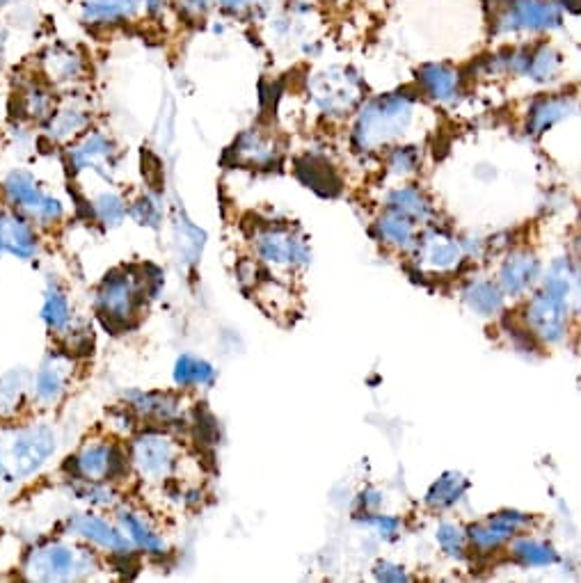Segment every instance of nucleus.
Returning <instances> with one entry per match:
<instances>
[{"mask_svg": "<svg viewBox=\"0 0 581 583\" xmlns=\"http://www.w3.org/2000/svg\"><path fill=\"white\" fill-rule=\"evenodd\" d=\"M421 101L417 85L401 87V90L382 94V97L369 99L357 110L350 140L353 147L369 154L382 147L392 145L415 122V110Z\"/></svg>", "mask_w": 581, "mask_h": 583, "instance_id": "obj_1", "label": "nucleus"}, {"mask_svg": "<svg viewBox=\"0 0 581 583\" xmlns=\"http://www.w3.org/2000/svg\"><path fill=\"white\" fill-rule=\"evenodd\" d=\"M55 449H58V437L49 426L0 430V481H26L46 465Z\"/></svg>", "mask_w": 581, "mask_h": 583, "instance_id": "obj_2", "label": "nucleus"}, {"mask_svg": "<svg viewBox=\"0 0 581 583\" xmlns=\"http://www.w3.org/2000/svg\"><path fill=\"white\" fill-rule=\"evenodd\" d=\"M490 37H540L559 33L565 12L556 0H508L488 19Z\"/></svg>", "mask_w": 581, "mask_h": 583, "instance_id": "obj_3", "label": "nucleus"}, {"mask_svg": "<svg viewBox=\"0 0 581 583\" xmlns=\"http://www.w3.org/2000/svg\"><path fill=\"white\" fill-rule=\"evenodd\" d=\"M97 556L69 542H46L35 547L23 563L28 581H81L97 572Z\"/></svg>", "mask_w": 581, "mask_h": 583, "instance_id": "obj_4", "label": "nucleus"}, {"mask_svg": "<svg viewBox=\"0 0 581 583\" xmlns=\"http://www.w3.org/2000/svg\"><path fill=\"white\" fill-rule=\"evenodd\" d=\"M181 460L177 439L161 430H145L131 444V465L142 481L163 483L174 474Z\"/></svg>", "mask_w": 581, "mask_h": 583, "instance_id": "obj_5", "label": "nucleus"}, {"mask_svg": "<svg viewBox=\"0 0 581 583\" xmlns=\"http://www.w3.org/2000/svg\"><path fill=\"white\" fill-rule=\"evenodd\" d=\"M3 193L7 202H10L21 215L30 218V222H35V225L53 227L55 222H60L62 215H65L60 199L44 193L39 181L30 172L23 170L12 172L3 183Z\"/></svg>", "mask_w": 581, "mask_h": 583, "instance_id": "obj_6", "label": "nucleus"}, {"mask_svg": "<svg viewBox=\"0 0 581 583\" xmlns=\"http://www.w3.org/2000/svg\"><path fill=\"white\" fill-rule=\"evenodd\" d=\"M145 300V279L131 273H113L103 279L97 305L101 316L117 327H129Z\"/></svg>", "mask_w": 581, "mask_h": 583, "instance_id": "obj_7", "label": "nucleus"}, {"mask_svg": "<svg viewBox=\"0 0 581 583\" xmlns=\"http://www.w3.org/2000/svg\"><path fill=\"white\" fill-rule=\"evenodd\" d=\"M316 108L328 117H344L360 103V78L350 67H332L312 78Z\"/></svg>", "mask_w": 581, "mask_h": 583, "instance_id": "obj_8", "label": "nucleus"}, {"mask_svg": "<svg viewBox=\"0 0 581 583\" xmlns=\"http://www.w3.org/2000/svg\"><path fill=\"white\" fill-rule=\"evenodd\" d=\"M67 469L71 478L92 483H108L122 478L129 471V458L110 442H87L74 458H69Z\"/></svg>", "mask_w": 581, "mask_h": 583, "instance_id": "obj_9", "label": "nucleus"}, {"mask_svg": "<svg viewBox=\"0 0 581 583\" xmlns=\"http://www.w3.org/2000/svg\"><path fill=\"white\" fill-rule=\"evenodd\" d=\"M257 257L270 268H302L309 261V250L300 236L286 227H268L257 234Z\"/></svg>", "mask_w": 581, "mask_h": 583, "instance_id": "obj_10", "label": "nucleus"}, {"mask_svg": "<svg viewBox=\"0 0 581 583\" xmlns=\"http://www.w3.org/2000/svg\"><path fill=\"white\" fill-rule=\"evenodd\" d=\"M415 85L421 97L435 103H453L463 94L465 74L449 62H424L415 71Z\"/></svg>", "mask_w": 581, "mask_h": 583, "instance_id": "obj_11", "label": "nucleus"}, {"mask_svg": "<svg viewBox=\"0 0 581 583\" xmlns=\"http://www.w3.org/2000/svg\"><path fill=\"white\" fill-rule=\"evenodd\" d=\"M117 158V145L99 131L83 135L81 142L69 149V163L74 172H94L103 179H108V174L115 170Z\"/></svg>", "mask_w": 581, "mask_h": 583, "instance_id": "obj_12", "label": "nucleus"}, {"mask_svg": "<svg viewBox=\"0 0 581 583\" xmlns=\"http://www.w3.org/2000/svg\"><path fill=\"white\" fill-rule=\"evenodd\" d=\"M67 529L71 535H76V538L92 542V545L106 549L110 551V554H117V556L133 554V545H131V540L124 535V531L99 515H92V513L71 515L67 522Z\"/></svg>", "mask_w": 581, "mask_h": 583, "instance_id": "obj_13", "label": "nucleus"}, {"mask_svg": "<svg viewBox=\"0 0 581 583\" xmlns=\"http://www.w3.org/2000/svg\"><path fill=\"white\" fill-rule=\"evenodd\" d=\"M71 373H74V359L71 355L51 353L33 375V398L42 407H51L67 394Z\"/></svg>", "mask_w": 581, "mask_h": 583, "instance_id": "obj_14", "label": "nucleus"}, {"mask_svg": "<svg viewBox=\"0 0 581 583\" xmlns=\"http://www.w3.org/2000/svg\"><path fill=\"white\" fill-rule=\"evenodd\" d=\"M577 99L570 94H540L533 99L527 108V117H524V131L533 138L554 129L556 124H561L563 119H570L577 115Z\"/></svg>", "mask_w": 581, "mask_h": 583, "instance_id": "obj_15", "label": "nucleus"}, {"mask_svg": "<svg viewBox=\"0 0 581 583\" xmlns=\"http://www.w3.org/2000/svg\"><path fill=\"white\" fill-rule=\"evenodd\" d=\"M145 0H81V21L90 28H117L140 17Z\"/></svg>", "mask_w": 581, "mask_h": 583, "instance_id": "obj_16", "label": "nucleus"}, {"mask_svg": "<svg viewBox=\"0 0 581 583\" xmlns=\"http://www.w3.org/2000/svg\"><path fill=\"white\" fill-rule=\"evenodd\" d=\"M529 524V517L522 513H513V510H506V513H499L495 517H490L488 522L469 526L467 540L479 551H492L504 545L513 538V535L524 529Z\"/></svg>", "mask_w": 581, "mask_h": 583, "instance_id": "obj_17", "label": "nucleus"}, {"mask_svg": "<svg viewBox=\"0 0 581 583\" xmlns=\"http://www.w3.org/2000/svg\"><path fill=\"white\" fill-rule=\"evenodd\" d=\"M37 234L19 211H0V252L30 261L37 254Z\"/></svg>", "mask_w": 581, "mask_h": 583, "instance_id": "obj_18", "label": "nucleus"}, {"mask_svg": "<svg viewBox=\"0 0 581 583\" xmlns=\"http://www.w3.org/2000/svg\"><path fill=\"white\" fill-rule=\"evenodd\" d=\"M42 71L53 85H74L85 74V60L69 46L55 44L42 53Z\"/></svg>", "mask_w": 581, "mask_h": 583, "instance_id": "obj_19", "label": "nucleus"}, {"mask_svg": "<svg viewBox=\"0 0 581 583\" xmlns=\"http://www.w3.org/2000/svg\"><path fill=\"white\" fill-rule=\"evenodd\" d=\"M232 154L238 163L252 167H268L280 161V147L273 135L259 129H250L238 135Z\"/></svg>", "mask_w": 581, "mask_h": 583, "instance_id": "obj_20", "label": "nucleus"}, {"mask_svg": "<svg viewBox=\"0 0 581 583\" xmlns=\"http://www.w3.org/2000/svg\"><path fill=\"white\" fill-rule=\"evenodd\" d=\"M561 71L563 55L552 42H547V39H536V42H531L529 65L527 71H524V78H527V81L536 85H549L559 81Z\"/></svg>", "mask_w": 581, "mask_h": 583, "instance_id": "obj_21", "label": "nucleus"}, {"mask_svg": "<svg viewBox=\"0 0 581 583\" xmlns=\"http://www.w3.org/2000/svg\"><path fill=\"white\" fill-rule=\"evenodd\" d=\"M300 181L323 197H334L341 190V177L323 156H302L296 163Z\"/></svg>", "mask_w": 581, "mask_h": 583, "instance_id": "obj_22", "label": "nucleus"}, {"mask_svg": "<svg viewBox=\"0 0 581 583\" xmlns=\"http://www.w3.org/2000/svg\"><path fill=\"white\" fill-rule=\"evenodd\" d=\"M131 410L138 414L140 419L156 421V423H170L181 417V403L179 398L172 394H158V391H133Z\"/></svg>", "mask_w": 581, "mask_h": 583, "instance_id": "obj_23", "label": "nucleus"}, {"mask_svg": "<svg viewBox=\"0 0 581 583\" xmlns=\"http://www.w3.org/2000/svg\"><path fill=\"white\" fill-rule=\"evenodd\" d=\"M119 529L124 531L126 538L131 540L133 547H138L151 556H163L167 551V545L163 540V535H158L145 517H140L138 513H131V510H119L117 515Z\"/></svg>", "mask_w": 581, "mask_h": 583, "instance_id": "obj_24", "label": "nucleus"}, {"mask_svg": "<svg viewBox=\"0 0 581 583\" xmlns=\"http://www.w3.org/2000/svg\"><path fill=\"white\" fill-rule=\"evenodd\" d=\"M30 387V373L26 369H12L0 378V419L17 417L26 403Z\"/></svg>", "mask_w": 581, "mask_h": 583, "instance_id": "obj_25", "label": "nucleus"}, {"mask_svg": "<svg viewBox=\"0 0 581 583\" xmlns=\"http://www.w3.org/2000/svg\"><path fill=\"white\" fill-rule=\"evenodd\" d=\"M538 270V261L529 254H515L501 270V289L508 295L524 293L533 284V279L538 277Z\"/></svg>", "mask_w": 581, "mask_h": 583, "instance_id": "obj_26", "label": "nucleus"}, {"mask_svg": "<svg viewBox=\"0 0 581 583\" xmlns=\"http://www.w3.org/2000/svg\"><path fill=\"white\" fill-rule=\"evenodd\" d=\"M387 206L389 213L401 215V218L410 222H421L431 215V204H428V199L417 186H401L392 190Z\"/></svg>", "mask_w": 581, "mask_h": 583, "instance_id": "obj_27", "label": "nucleus"}, {"mask_svg": "<svg viewBox=\"0 0 581 583\" xmlns=\"http://www.w3.org/2000/svg\"><path fill=\"white\" fill-rule=\"evenodd\" d=\"M216 380V369L206 362V359L181 355L174 364V382L181 389H195V387H209Z\"/></svg>", "mask_w": 581, "mask_h": 583, "instance_id": "obj_28", "label": "nucleus"}, {"mask_svg": "<svg viewBox=\"0 0 581 583\" xmlns=\"http://www.w3.org/2000/svg\"><path fill=\"white\" fill-rule=\"evenodd\" d=\"M42 321L46 323L51 332H65L71 323V307L67 293L60 289L55 282H49L44 293V305H42Z\"/></svg>", "mask_w": 581, "mask_h": 583, "instance_id": "obj_29", "label": "nucleus"}, {"mask_svg": "<svg viewBox=\"0 0 581 583\" xmlns=\"http://www.w3.org/2000/svg\"><path fill=\"white\" fill-rule=\"evenodd\" d=\"M87 124H90V115H87L83 108L69 106L49 117V126H46V131H49L53 140L67 142L71 138H76L78 133H83Z\"/></svg>", "mask_w": 581, "mask_h": 583, "instance_id": "obj_30", "label": "nucleus"}, {"mask_svg": "<svg viewBox=\"0 0 581 583\" xmlns=\"http://www.w3.org/2000/svg\"><path fill=\"white\" fill-rule=\"evenodd\" d=\"M415 222L401 218V215L396 213H389L385 218H380L378 227H380V238L385 243H392L396 247H401V250H408V247H415L417 245V238H415Z\"/></svg>", "mask_w": 581, "mask_h": 583, "instance_id": "obj_31", "label": "nucleus"}, {"mask_svg": "<svg viewBox=\"0 0 581 583\" xmlns=\"http://www.w3.org/2000/svg\"><path fill=\"white\" fill-rule=\"evenodd\" d=\"M467 305L481 316H492L504 307V293H501L495 284L490 282H476L465 291Z\"/></svg>", "mask_w": 581, "mask_h": 583, "instance_id": "obj_32", "label": "nucleus"}, {"mask_svg": "<svg viewBox=\"0 0 581 583\" xmlns=\"http://www.w3.org/2000/svg\"><path fill=\"white\" fill-rule=\"evenodd\" d=\"M513 556L520 561L524 567H547L559 563V554H556L554 547L545 545V542L522 538L513 545Z\"/></svg>", "mask_w": 581, "mask_h": 583, "instance_id": "obj_33", "label": "nucleus"}, {"mask_svg": "<svg viewBox=\"0 0 581 583\" xmlns=\"http://www.w3.org/2000/svg\"><path fill=\"white\" fill-rule=\"evenodd\" d=\"M467 490V481L460 474H444L428 492V506L431 508H451Z\"/></svg>", "mask_w": 581, "mask_h": 583, "instance_id": "obj_34", "label": "nucleus"}, {"mask_svg": "<svg viewBox=\"0 0 581 583\" xmlns=\"http://www.w3.org/2000/svg\"><path fill=\"white\" fill-rule=\"evenodd\" d=\"M19 99L23 115L30 119H49L53 115V99L49 90L35 81L23 87L19 92Z\"/></svg>", "mask_w": 581, "mask_h": 583, "instance_id": "obj_35", "label": "nucleus"}, {"mask_svg": "<svg viewBox=\"0 0 581 583\" xmlns=\"http://www.w3.org/2000/svg\"><path fill=\"white\" fill-rule=\"evenodd\" d=\"M421 247H424V259L437 268H449L460 261L458 243L444 234H433Z\"/></svg>", "mask_w": 581, "mask_h": 583, "instance_id": "obj_36", "label": "nucleus"}, {"mask_svg": "<svg viewBox=\"0 0 581 583\" xmlns=\"http://www.w3.org/2000/svg\"><path fill=\"white\" fill-rule=\"evenodd\" d=\"M92 211L94 215H97V220L103 222V225L117 227L119 222L126 218V213H129V206H126L124 199L117 193H101L94 197Z\"/></svg>", "mask_w": 581, "mask_h": 583, "instance_id": "obj_37", "label": "nucleus"}, {"mask_svg": "<svg viewBox=\"0 0 581 583\" xmlns=\"http://www.w3.org/2000/svg\"><path fill=\"white\" fill-rule=\"evenodd\" d=\"M421 165V149L417 145H396L387 151V170L396 177H408Z\"/></svg>", "mask_w": 581, "mask_h": 583, "instance_id": "obj_38", "label": "nucleus"}, {"mask_svg": "<svg viewBox=\"0 0 581 583\" xmlns=\"http://www.w3.org/2000/svg\"><path fill=\"white\" fill-rule=\"evenodd\" d=\"M437 542L449 556H463L467 549V533L456 524H442L437 529Z\"/></svg>", "mask_w": 581, "mask_h": 583, "instance_id": "obj_39", "label": "nucleus"}, {"mask_svg": "<svg viewBox=\"0 0 581 583\" xmlns=\"http://www.w3.org/2000/svg\"><path fill=\"white\" fill-rule=\"evenodd\" d=\"M74 492L78 499L90 503V506H110L113 503V490L106 483H92V481H78L74 483Z\"/></svg>", "mask_w": 581, "mask_h": 583, "instance_id": "obj_40", "label": "nucleus"}, {"mask_svg": "<svg viewBox=\"0 0 581 583\" xmlns=\"http://www.w3.org/2000/svg\"><path fill=\"white\" fill-rule=\"evenodd\" d=\"M131 215L135 218L138 225H145V227H158V222H161V206L156 204L154 197H140L138 202L131 206Z\"/></svg>", "mask_w": 581, "mask_h": 583, "instance_id": "obj_41", "label": "nucleus"}, {"mask_svg": "<svg viewBox=\"0 0 581 583\" xmlns=\"http://www.w3.org/2000/svg\"><path fill=\"white\" fill-rule=\"evenodd\" d=\"M174 3H177L181 17L188 21H204L216 7V0H174Z\"/></svg>", "mask_w": 581, "mask_h": 583, "instance_id": "obj_42", "label": "nucleus"}, {"mask_svg": "<svg viewBox=\"0 0 581 583\" xmlns=\"http://www.w3.org/2000/svg\"><path fill=\"white\" fill-rule=\"evenodd\" d=\"M364 522L369 526H376L380 535H385V538H394V535L399 533V529H401L399 519L389 517V515H369V517H364Z\"/></svg>", "mask_w": 581, "mask_h": 583, "instance_id": "obj_43", "label": "nucleus"}, {"mask_svg": "<svg viewBox=\"0 0 581 583\" xmlns=\"http://www.w3.org/2000/svg\"><path fill=\"white\" fill-rule=\"evenodd\" d=\"M257 5V0H216V7H220L222 14L227 17H241V14L250 12Z\"/></svg>", "mask_w": 581, "mask_h": 583, "instance_id": "obj_44", "label": "nucleus"}, {"mask_svg": "<svg viewBox=\"0 0 581 583\" xmlns=\"http://www.w3.org/2000/svg\"><path fill=\"white\" fill-rule=\"evenodd\" d=\"M376 577L382 579V581H408V577H405V572H403V567L394 565V563H378Z\"/></svg>", "mask_w": 581, "mask_h": 583, "instance_id": "obj_45", "label": "nucleus"}, {"mask_svg": "<svg viewBox=\"0 0 581 583\" xmlns=\"http://www.w3.org/2000/svg\"><path fill=\"white\" fill-rule=\"evenodd\" d=\"M508 3V0H481L483 5V12H485V19H492L495 14L501 10Z\"/></svg>", "mask_w": 581, "mask_h": 583, "instance_id": "obj_46", "label": "nucleus"}, {"mask_svg": "<svg viewBox=\"0 0 581 583\" xmlns=\"http://www.w3.org/2000/svg\"><path fill=\"white\" fill-rule=\"evenodd\" d=\"M561 5V10L570 17H581V0H556Z\"/></svg>", "mask_w": 581, "mask_h": 583, "instance_id": "obj_47", "label": "nucleus"}, {"mask_svg": "<svg viewBox=\"0 0 581 583\" xmlns=\"http://www.w3.org/2000/svg\"><path fill=\"white\" fill-rule=\"evenodd\" d=\"M3 62H5V33L0 30V71H3Z\"/></svg>", "mask_w": 581, "mask_h": 583, "instance_id": "obj_48", "label": "nucleus"}, {"mask_svg": "<svg viewBox=\"0 0 581 583\" xmlns=\"http://www.w3.org/2000/svg\"><path fill=\"white\" fill-rule=\"evenodd\" d=\"M328 3H337L339 5V3H346V0H328Z\"/></svg>", "mask_w": 581, "mask_h": 583, "instance_id": "obj_49", "label": "nucleus"}, {"mask_svg": "<svg viewBox=\"0 0 581 583\" xmlns=\"http://www.w3.org/2000/svg\"><path fill=\"white\" fill-rule=\"evenodd\" d=\"M3 5H5V0H0V7H3Z\"/></svg>", "mask_w": 581, "mask_h": 583, "instance_id": "obj_50", "label": "nucleus"}]
</instances>
